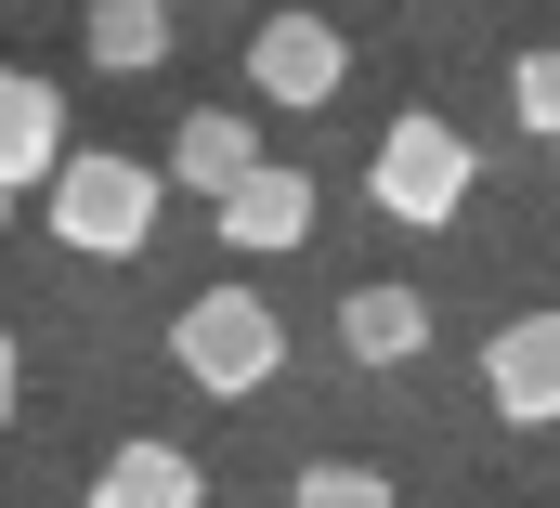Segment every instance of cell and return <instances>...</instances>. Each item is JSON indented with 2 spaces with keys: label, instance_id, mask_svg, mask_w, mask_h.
<instances>
[{
  "label": "cell",
  "instance_id": "cell-6",
  "mask_svg": "<svg viewBox=\"0 0 560 508\" xmlns=\"http://www.w3.org/2000/svg\"><path fill=\"white\" fill-rule=\"evenodd\" d=\"M248 170H261V118H248V105H196V118L170 130V157H156V183H183V196H209V209H222Z\"/></svg>",
  "mask_w": 560,
  "mask_h": 508
},
{
  "label": "cell",
  "instance_id": "cell-9",
  "mask_svg": "<svg viewBox=\"0 0 560 508\" xmlns=\"http://www.w3.org/2000/svg\"><path fill=\"white\" fill-rule=\"evenodd\" d=\"M339 353H352V366H418V353H430V300L392 287V274L352 287V300H339Z\"/></svg>",
  "mask_w": 560,
  "mask_h": 508
},
{
  "label": "cell",
  "instance_id": "cell-2",
  "mask_svg": "<svg viewBox=\"0 0 560 508\" xmlns=\"http://www.w3.org/2000/svg\"><path fill=\"white\" fill-rule=\"evenodd\" d=\"M52 196V235L92 261H131L156 235V209H170V183H156V157H118V143H66V170L39 183Z\"/></svg>",
  "mask_w": 560,
  "mask_h": 508
},
{
  "label": "cell",
  "instance_id": "cell-15",
  "mask_svg": "<svg viewBox=\"0 0 560 508\" xmlns=\"http://www.w3.org/2000/svg\"><path fill=\"white\" fill-rule=\"evenodd\" d=\"M0 222H13V196H0Z\"/></svg>",
  "mask_w": 560,
  "mask_h": 508
},
{
  "label": "cell",
  "instance_id": "cell-14",
  "mask_svg": "<svg viewBox=\"0 0 560 508\" xmlns=\"http://www.w3.org/2000/svg\"><path fill=\"white\" fill-rule=\"evenodd\" d=\"M13 404H26V353H13V326H0V430H13Z\"/></svg>",
  "mask_w": 560,
  "mask_h": 508
},
{
  "label": "cell",
  "instance_id": "cell-12",
  "mask_svg": "<svg viewBox=\"0 0 560 508\" xmlns=\"http://www.w3.org/2000/svg\"><path fill=\"white\" fill-rule=\"evenodd\" d=\"M287 508H405V496H392L365 457H313V470L287 483Z\"/></svg>",
  "mask_w": 560,
  "mask_h": 508
},
{
  "label": "cell",
  "instance_id": "cell-11",
  "mask_svg": "<svg viewBox=\"0 0 560 508\" xmlns=\"http://www.w3.org/2000/svg\"><path fill=\"white\" fill-rule=\"evenodd\" d=\"M209 496V470L183 457V443H118L105 470H92V508H196Z\"/></svg>",
  "mask_w": 560,
  "mask_h": 508
},
{
  "label": "cell",
  "instance_id": "cell-7",
  "mask_svg": "<svg viewBox=\"0 0 560 508\" xmlns=\"http://www.w3.org/2000/svg\"><path fill=\"white\" fill-rule=\"evenodd\" d=\"M313 209H326V196H313V170H275V157H261V170H248V183L222 196V249L287 261L300 235H313Z\"/></svg>",
  "mask_w": 560,
  "mask_h": 508
},
{
  "label": "cell",
  "instance_id": "cell-1",
  "mask_svg": "<svg viewBox=\"0 0 560 508\" xmlns=\"http://www.w3.org/2000/svg\"><path fill=\"white\" fill-rule=\"evenodd\" d=\"M170 366H183V391H209V404L275 391V366H287L275 300H261V287H196V300L170 313Z\"/></svg>",
  "mask_w": 560,
  "mask_h": 508
},
{
  "label": "cell",
  "instance_id": "cell-4",
  "mask_svg": "<svg viewBox=\"0 0 560 508\" xmlns=\"http://www.w3.org/2000/svg\"><path fill=\"white\" fill-rule=\"evenodd\" d=\"M248 79H261V105L313 118V105L352 92V39H339L326 13H261V26H248Z\"/></svg>",
  "mask_w": 560,
  "mask_h": 508
},
{
  "label": "cell",
  "instance_id": "cell-10",
  "mask_svg": "<svg viewBox=\"0 0 560 508\" xmlns=\"http://www.w3.org/2000/svg\"><path fill=\"white\" fill-rule=\"evenodd\" d=\"M170 39H183V13H170V0H92V13H79V53H92L105 79L170 66Z\"/></svg>",
  "mask_w": 560,
  "mask_h": 508
},
{
  "label": "cell",
  "instance_id": "cell-13",
  "mask_svg": "<svg viewBox=\"0 0 560 508\" xmlns=\"http://www.w3.org/2000/svg\"><path fill=\"white\" fill-rule=\"evenodd\" d=\"M509 118L535 130V143H560V39H535V53L509 66Z\"/></svg>",
  "mask_w": 560,
  "mask_h": 508
},
{
  "label": "cell",
  "instance_id": "cell-3",
  "mask_svg": "<svg viewBox=\"0 0 560 508\" xmlns=\"http://www.w3.org/2000/svg\"><path fill=\"white\" fill-rule=\"evenodd\" d=\"M469 183H482V157H469V130L456 118H392L378 130V157H365V196L392 209V222H456L469 209Z\"/></svg>",
  "mask_w": 560,
  "mask_h": 508
},
{
  "label": "cell",
  "instance_id": "cell-8",
  "mask_svg": "<svg viewBox=\"0 0 560 508\" xmlns=\"http://www.w3.org/2000/svg\"><path fill=\"white\" fill-rule=\"evenodd\" d=\"M52 170H66V79L0 66V196L13 183H52Z\"/></svg>",
  "mask_w": 560,
  "mask_h": 508
},
{
  "label": "cell",
  "instance_id": "cell-5",
  "mask_svg": "<svg viewBox=\"0 0 560 508\" xmlns=\"http://www.w3.org/2000/svg\"><path fill=\"white\" fill-rule=\"evenodd\" d=\"M482 404L509 430H560V313H509L482 339Z\"/></svg>",
  "mask_w": 560,
  "mask_h": 508
}]
</instances>
